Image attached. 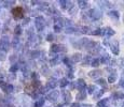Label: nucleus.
I'll return each mask as SVG.
<instances>
[{
    "instance_id": "1",
    "label": "nucleus",
    "mask_w": 124,
    "mask_h": 107,
    "mask_svg": "<svg viewBox=\"0 0 124 107\" xmlns=\"http://www.w3.org/2000/svg\"><path fill=\"white\" fill-rule=\"evenodd\" d=\"M12 14L15 18H22L23 17V9L21 6H16L12 10Z\"/></svg>"
}]
</instances>
